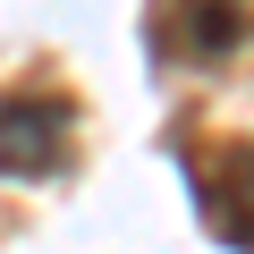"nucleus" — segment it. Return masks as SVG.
I'll list each match as a JSON object with an SVG mask.
<instances>
[{
    "label": "nucleus",
    "instance_id": "1",
    "mask_svg": "<svg viewBox=\"0 0 254 254\" xmlns=\"http://www.w3.org/2000/svg\"><path fill=\"white\" fill-rule=\"evenodd\" d=\"M187 187H195V212L220 246L254 254V144L237 136H212V144H187Z\"/></svg>",
    "mask_w": 254,
    "mask_h": 254
},
{
    "label": "nucleus",
    "instance_id": "2",
    "mask_svg": "<svg viewBox=\"0 0 254 254\" xmlns=\"http://www.w3.org/2000/svg\"><path fill=\"white\" fill-rule=\"evenodd\" d=\"M254 43V0H153V60L170 68H220Z\"/></svg>",
    "mask_w": 254,
    "mask_h": 254
},
{
    "label": "nucleus",
    "instance_id": "3",
    "mask_svg": "<svg viewBox=\"0 0 254 254\" xmlns=\"http://www.w3.org/2000/svg\"><path fill=\"white\" fill-rule=\"evenodd\" d=\"M76 144L68 93H0V178H51Z\"/></svg>",
    "mask_w": 254,
    "mask_h": 254
}]
</instances>
